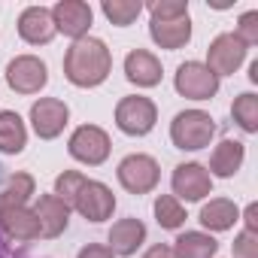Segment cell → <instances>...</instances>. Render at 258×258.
Masks as SVG:
<instances>
[{
	"label": "cell",
	"instance_id": "35",
	"mask_svg": "<svg viewBox=\"0 0 258 258\" xmlns=\"http://www.w3.org/2000/svg\"><path fill=\"white\" fill-rule=\"evenodd\" d=\"M249 79H252V82H258V61H252V64H249Z\"/></svg>",
	"mask_w": 258,
	"mask_h": 258
},
{
	"label": "cell",
	"instance_id": "18",
	"mask_svg": "<svg viewBox=\"0 0 258 258\" xmlns=\"http://www.w3.org/2000/svg\"><path fill=\"white\" fill-rule=\"evenodd\" d=\"M246 161V146L240 140H222L213 155H210V176H219V179H231Z\"/></svg>",
	"mask_w": 258,
	"mask_h": 258
},
{
	"label": "cell",
	"instance_id": "7",
	"mask_svg": "<svg viewBox=\"0 0 258 258\" xmlns=\"http://www.w3.org/2000/svg\"><path fill=\"white\" fill-rule=\"evenodd\" d=\"M173 88L188 100H210L219 94V76L210 73L204 61H182L173 73Z\"/></svg>",
	"mask_w": 258,
	"mask_h": 258
},
{
	"label": "cell",
	"instance_id": "5",
	"mask_svg": "<svg viewBox=\"0 0 258 258\" xmlns=\"http://www.w3.org/2000/svg\"><path fill=\"white\" fill-rule=\"evenodd\" d=\"M115 176H118V185L131 195H149L155 191L158 179H161V167L152 155H143V152H134V155H124L115 167Z\"/></svg>",
	"mask_w": 258,
	"mask_h": 258
},
{
	"label": "cell",
	"instance_id": "19",
	"mask_svg": "<svg viewBox=\"0 0 258 258\" xmlns=\"http://www.w3.org/2000/svg\"><path fill=\"white\" fill-rule=\"evenodd\" d=\"M149 37L158 49L176 52L191 40V19H173V22H149Z\"/></svg>",
	"mask_w": 258,
	"mask_h": 258
},
{
	"label": "cell",
	"instance_id": "9",
	"mask_svg": "<svg viewBox=\"0 0 258 258\" xmlns=\"http://www.w3.org/2000/svg\"><path fill=\"white\" fill-rule=\"evenodd\" d=\"M70 121V106L61 97H40L31 106V127L40 140H55Z\"/></svg>",
	"mask_w": 258,
	"mask_h": 258
},
{
	"label": "cell",
	"instance_id": "32",
	"mask_svg": "<svg viewBox=\"0 0 258 258\" xmlns=\"http://www.w3.org/2000/svg\"><path fill=\"white\" fill-rule=\"evenodd\" d=\"M243 231H249V234H258V204H249L246 210H243Z\"/></svg>",
	"mask_w": 258,
	"mask_h": 258
},
{
	"label": "cell",
	"instance_id": "4",
	"mask_svg": "<svg viewBox=\"0 0 258 258\" xmlns=\"http://www.w3.org/2000/svg\"><path fill=\"white\" fill-rule=\"evenodd\" d=\"M158 121V106L143 94H127L115 103V127L127 137H146Z\"/></svg>",
	"mask_w": 258,
	"mask_h": 258
},
{
	"label": "cell",
	"instance_id": "13",
	"mask_svg": "<svg viewBox=\"0 0 258 258\" xmlns=\"http://www.w3.org/2000/svg\"><path fill=\"white\" fill-rule=\"evenodd\" d=\"M34 216L40 222V237H46V240L61 237L70 225V207L58 195H40L34 204Z\"/></svg>",
	"mask_w": 258,
	"mask_h": 258
},
{
	"label": "cell",
	"instance_id": "10",
	"mask_svg": "<svg viewBox=\"0 0 258 258\" xmlns=\"http://www.w3.org/2000/svg\"><path fill=\"white\" fill-rule=\"evenodd\" d=\"M170 185H173V198L176 201H204L207 195H213V176L198 161L176 164L173 176H170Z\"/></svg>",
	"mask_w": 258,
	"mask_h": 258
},
{
	"label": "cell",
	"instance_id": "25",
	"mask_svg": "<svg viewBox=\"0 0 258 258\" xmlns=\"http://www.w3.org/2000/svg\"><path fill=\"white\" fill-rule=\"evenodd\" d=\"M185 207L173 198V195H158L155 198V222L164 228V231H179L185 225Z\"/></svg>",
	"mask_w": 258,
	"mask_h": 258
},
{
	"label": "cell",
	"instance_id": "21",
	"mask_svg": "<svg viewBox=\"0 0 258 258\" xmlns=\"http://www.w3.org/2000/svg\"><path fill=\"white\" fill-rule=\"evenodd\" d=\"M173 255L176 258H216L219 252V240L207 231H182L173 240Z\"/></svg>",
	"mask_w": 258,
	"mask_h": 258
},
{
	"label": "cell",
	"instance_id": "14",
	"mask_svg": "<svg viewBox=\"0 0 258 258\" xmlns=\"http://www.w3.org/2000/svg\"><path fill=\"white\" fill-rule=\"evenodd\" d=\"M109 243V252L118 258H131V255H137V249L146 243V225H143V219H134V216H127V219H118L112 228H109V237H106Z\"/></svg>",
	"mask_w": 258,
	"mask_h": 258
},
{
	"label": "cell",
	"instance_id": "3",
	"mask_svg": "<svg viewBox=\"0 0 258 258\" xmlns=\"http://www.w3.org/2000/svg\"><path fill=\"white\" fill-rule=\"evenodd\" d=\"M70 210H76L85 222H106L115 213V195L109 185H103L100 179H82L67 204Z\"/></svg>",
	"mask_w": 258,
	"mask_h": 258
},
{
	"label": "cell",
	"instance_id": "26",
	"mask_svg": "<svg viewBox=\"0 0 258 258\" xmlns=\"http://www.w3.org/2000/svg\"><path fill=\"white\" fill-rule=\"evenodd\" d=\"M103 16L109 19V25L115 28H127V25H134L143 13V4L140 0H103L100 4Z\"/></svg>",
	"mask_w": 258,
	"mask_h": 258
},
{
	"label": "cell",
	"instance_id": "36",
	"mask_svg": "<svg viewBox=\"0 0 258 258\" xmlns=\"http://www.w3.org/2000/svg\"><path fill=\"white\" fill-rule=\"evenodd\" d=\"M0 170H4V167H0Z\"/></svg>",
	"mask_w": 258,
	"mask_h": 258
},
{
	"label": "cell",
	"instance_id": "1",
	"mask_svg": "<svg viewBox=\"0 0 258 258\" xmlns=\"http://www.w3.org/2000/svg\"><path fill=\"white\" fill-rule=\"evenodd\" d=\"M109 70H112V52L97 37L73 40L70 49L64 52V76L76 88H97L100 82H106Z\"/></svg>",
	"mask_w": 258,
	"mask_h": 258
},
{
	"label": "cell",
	"instance_id": "2",
	"mask_svg": "<svg viewBox=\"0 0 258 258\" xmlns=\"http://www.w3.org/2000/svg\"><path fill=\"white\" fill-rule=\"evenodd\" d=\"M216 137V121L204 109H182L170 121V140L182 152H198L207 149L210 140Z\"/></svg>",
	"mask_w": 258,
	"mask_h": 258
},
{
	"label": "cell",
	"instance_id": "17",
	"mask_svg": "<svg viewBox=\"0 0 258 258\" xmlns=\"http://www.w3.org/2000/svg\"><path fill=\"white\" fill-rule=\"evenodd\" d=\"M124 76H127V82L137 85V88H155L161 82L164 70H161V61L152 52L134 49V52H127V58H124Z\"/></svg>",
	"mask_w": 258,
	"mask_h": 258
},
{
	"label": "cell",
	"instance_id": "31",
	"mask_svg": "<svg viewBox=\"0 0 258 258\" xmlns=\"http://www.w3.org/2000/svg\"><path fill=\"white\" fill-rule=\"evenodd\" d=\"M76 258H115V255H112L109 246H103V243H88V246L79 249Z\"/></svg>",
	"mask_w": 258,
	"mask_h": 258
},
{
	"label": "cell",
	"instance_id": "8",
	"mask_svg": "<svg viewBox=\"0 0 258 258\" xmlns=\"http://www.w3.org/2000/svg\"><path fill=\"white\" fill-rule=\"evenodd\" d=\"M7 82L16 94H40L49 82V67L37 55H16L7 64Z\"/></svg>",
	"mask_w": 258,
	"mask_h": 258
},
{
	"label": "cell",
	"instance_id": "22",
	"mask_svg": "<svg viewBox=\"0 0 258 258\" xmlns=\"http://www.w3.org/2000/svg\"><path fill=\"white\" fill-rule=\"evenodd\" d=\"M28 146V127L16 109H0V152L19 155Z\"/></svg>",
	"mask_w": 258,
	"mask_h": 258
},
{
	"label": "cell",
	"instance_id": "29",
	"mask_svg": "<svg viewBox=\"0 0 258 258\" xmlns=\"http://www.w3.org/2000/svg\"><path fill=\"white\" fill-rule=\"evenodd\" d=\"M234 258H258V234L240 231L234 237Z\"/></svg>",
	"mask_w": 258,
	"mask_h": 258
},
{
	"label": "cell",
	"instance_id": "6",
	"mask_svg": "<svg viewBox=\"0 0 258 258\" xmlns=\"http://www.w3.org/2000/svg\"><path fill=\"white\" fill-rule=\"evenodd\" d=\"M67 152L79 164L100 167L109 158L112 143H109V134L103 131V127H97V124H79L76 131L70 134V140H67Z\"/></svg>",
	"mask_w": 258,
	"mask_h": 258
},
{
	"label": "cell",
	"instance_id": "12",
	"mask_svg": "<svg viewBox=\"0 0 258 258\" xmlns=\"http://www.w3.org/2000/svg\"><path fill=\"white\" fill-rule=\"evenodd\" d=\"M52 22H55L58 34H64L70 40H82V37H88L94 13L85 0H58L52 7Z\"/></svg>",
	"mask_w": 258,
	"mask_h": 258
},
{
	"label": "cell",
	"instance_id": "23",
	"mask_svg": "<svg viewBox=\"0 0 258 258\" xmlns=\"http://www.w3.org/2000/svg\"><path fill=\"white\" fill-rule=\"evenodd\" d=\"M37 182L31 173H13L4 188H0V210H13V207H28V201L34 198Z\"/></svg>",
	"mask_w": 258,
	"mask_h": 258
},
{
	"label": "cell",
	"instance_id": "30",
	"mask_svg": "<svg viewBox=\"0 0 258 258\" xmlns=\"http://www.w3.org/2000/svg\"><path fill=\"white\" fill-rule=\"evenodd\" d=\"M0 258H31V252L22 246V243H13L0 234Z\"/></svg>",
	"mask_w": 258,
	"mask_h": 258
},
{
	"label": "cell",
	"instance_id": "34",
	"mask_svg": "<svg viewBox=\"0 0 258 258\" xmlns=\"http://www.w3.org/2000/svg\"><path fill=\"white\" fill-rule=\"evenodd\" d=\"M210 7H213V10H228L231 0H210Z\"/></svg>",
	"mask_w": 258,
	"mask_h": 258
},
{
	"label": "cell",
	"instance_id": "33",
	"mask_svg": "<svg viewBox=\"0 0 258 258\" xmlns=\"http://www.w3.org/2000/svg\"><path fill=\"white\" fill-rule=\"evenodd\" d=\"M143 258H176V255H173V249L167 243H155V246H149V252Z\"/></svg>",
	"mask_w": 258,
	"mask_h": 258
},
{
	"label": "cell",
	"instance_id": "20",
	"mask_svg": "<svg viewBox=\"0 0 258 258\" xmlns=\"http://www.w3.org/2000/svg\"><path fill=\"white\" fill-rule=\"evenodd\" d=\"M198 222H201L207 231L222 234V231H231V228L240 222V210H237V204H234V201H228V198H213L210 204H204V207H201Z\"/></svg>",
	"mask_w": 258,
	"mask_h": 258
},
{
	"label": "cell",
	"instance_id": "24",
	"mask_svg": "<svg viewBox=\"0 0 258 258\" xmlns=\"http://www.w3.org/2000/svg\"><path fill=\"white\" fill-rule=\"evenodd\" d=\"M231 118L240 131L258 134V94H252V91L237 94L234 103H231Z\"/></svg>",
	"mask_w": 258,
	"mask_h": 258
},
{
	"label": "cell",
	"instance_id": "11",
	"mask_svg": "<svg viewBox=\"0 0 258 258\" xmlns=\"http://www.w3.org/2000/svg\"><path fill=\"white\" fill-rule=\"evenodd\" d=\"M246 46L234 37V34H219L210 49H207V70L216 73L219 79L222 76H234L240 70V64L246 61Z\"/></svg>",
	"mask_w": 258,
	"mask_h": 258
},
{
	"label": "cell",
	"instance_id": "28",
	"mask_svg": "<svg viewBox=\"0 0 258 258\" xmlns=\"http://www.w3.org/2000/svg\"><path fill=\"white\" fill-rule=\"evenodd\" d=\"M234 37H237L246 49H249V46H258V10H249V13L240 16Z\"/></svg>",
	"mask_w": 258,
	"mask_h": 258
},
{
	"label": "cell",
	"instance_id": "15",
	"mask_svg": "<svg viewBox=\"0 0 258 258\" xmlns=\"http://www.w3.org/2000/svg\"><path fill=\"white\" fill-rule=\"evenodd\" d=\"M55 22H52V10L46 7H28L19 16V37L28 46H49L55 40Z\"/></svg>",
	"mask_w": 258,
	"mask_h": 258
},
{
	"label": "cell",
	"instance_id": "16",
	"mask_svg": "<svg viewBox=\"0 0 258 258\" xmlns=\"http://www.w3.org/2000/svg\"><path fill=\"white\" fill-rule=\"evenodd\" d=\"M0 234L13 243H34L40 240V222L31 207L0 210Z\"/></svg>",
	"mask_w": 258,
	"mask_h": 258
},
{
	"label": "cell",
	"instance_id": "27",
	"mask_svg": "<svg viewBox=\"0 0 258 258\" xmlns=\"http://www.w3.org/2000/svg\"><path fill=\"white\" fill-rule=\"evenodd\" d=\"M152 22H173L188 16V0H152L149 4Z\"/></svg>",
	"mask_w": 258,
	"mask_h": 258
}]
</instances>
